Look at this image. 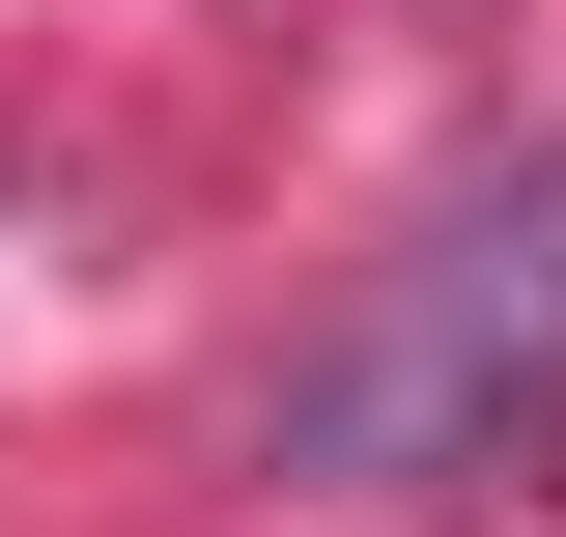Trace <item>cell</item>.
Returning a JSON list of instances; mask_svg holds the SVG:
<instances>
[{"mask_svg":"<svg viewBox=\"0 0 566 537\" xmlns=\"http://www.w3.org/2000/svg\"><path fill=\"white\" fill-rule=\"evenodd\" d=\"M510 453H566V199L424 227L397 312L283 368V481H340V509H453V481H510Z\"/></svg>","mask_w":566,"mask_h":537,"instance_id":"1","label":"cell"}]
</instances>
